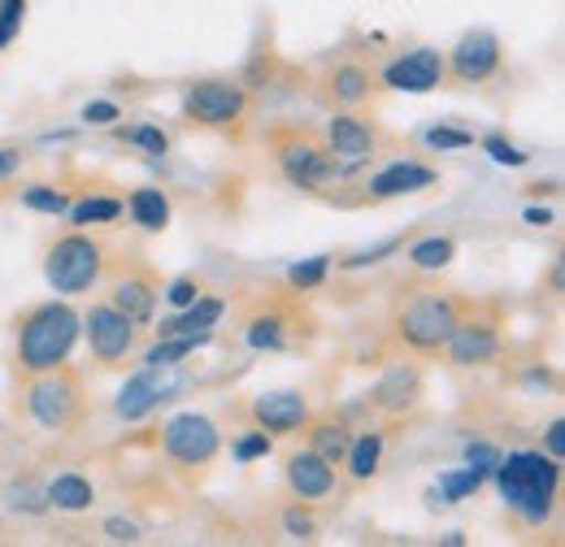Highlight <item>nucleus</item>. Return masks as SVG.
<instances>
[{
    "instance_id": "1",
    "label": "nucleus",
    "mask_w": 565,
    "mask_h": 547,
    "mask_svg": "<svg viewBox=\"0 0 565 547\" xmlns=\"http://www.w3.org/2000/svg\"><path fill=\"white\" fill-rule=\"evenodd\" d=\"M492 479L504 508H513L526 526H544L553 517L562 495V461H553L548 452H531V448H518L509 457L500 452Z\"/></svg>"
},
{
    "instance_id": "2",
    "label": "nucleus",
    "mask_w": 565,
    "mask_h": 547,
    "mask_svg": "<svg viewBox=\"0 0 565 547\" xmlns=\"http://www.w3.org/2000/svg\"><path fill=\"white\" fill-rule=\"evenodd\" d=\"M78 335H83V318L74 313V304H66V300L31 304L26 313H18L13 361H18V369L26 378L44 374V369H57V365L71 361Z\"/></svg>"
},
{
    "instance_id": "3",
    "label": "nucleus",
    "mask_w": 565,
    "mask_h": 547,
    "mask_svg": "<svg viewBox=\"0 0 565 547\" xmlns=\"http://www.w3.org/2000/svg\"><path fill=\"white\" fill-rule=\"evenodd\" d=\"M26 412L35 426L53 430V435H71L83 426L87 417V396H83V378L78 369L57 365V369H44V374H31L26 383Z\"/></svg>"
},
{
    "instance_id": "4",
    "label": "nucleus",
    "mask_w": 565,
    "mask_h": 547,
    "mask_svg": "<svg viewBox=\"0 0 565 547\" xmlns=\"http://www.w3.org/2000/svg\"><path fill=\"white\" fill-rule=\"evenodd\" d=\"M461 318V304L448 296V291H414L396 318H392V331H396V343L409 347V352H439L444 340L452 335Z\"/></svg>"
},
{
    "instance_id": "5",
    "label": "nucleus",
    "mask_w": 565,
    "mask_h": 547,
    "mask_svg": "<svg viewBox=\"0 0 565 547\" xmlns=\"http://www.w3.org/2000/svg\"><path fill=\"white\" fill-rule=\"evenodd\" d=\"M105 274V248L100 239H92L87 230L71 226L66 235H57L44 253V278L57 296H83L100 282Z\"/></svg>"
},
{
    "instance_id": "6",
    "label": "nucleus",
    "mask_w": 565,
    "mask_h": 547,
    "mask_svg": "<svg viewBox=\"0 0 565 547\" xmlns=\"http://www.w3.org/2000/svg\"><path fill=\"white\" fill-rule=\"evenodd\" d=\"M270 143H275V161H279L282 179H287L291 187L318 192V187H327L331 179H340V161L327 152V143H318L309 131H300V127L275 131Z\"/></svg>"
},
{
    "instance_id": "7",
    "label": "nucleus",
    "mask_w": 565,
    "mask_h": 547,
    "mask_svg": "<svg viewBox=\"0 0 565 547\" xmlns=\"http://www.w3.org/2000/svg\"><path fill=\"white\" fill-rule=\"evenodd\" d=\"M248 114V92L235 78H196L183 92V118L205 131H231Z\"/></svg>"
},
{
    "instance_id": "8",
    "label": "nucleus",
    "mask_w": 565,
    "mask_h": 547,
    "mask_svg": "<svg viewBox=\"0 0 565 547\" xmlns=\"http://www.w3.org/2000/svg\"><path fill=\"white\" fill-rule=\"evenodd\" d=\"M161 452L183 470H205L222 452V430H217V421L210 412H174L161 426Z\"/></svg>"
},
{
    "instance_id": "9",
    "label": "nucleus",
    "mask_w": 565,
    "mask_h": 547,
    "mask_svg": "<svg viewBox=\"0 0 565 547\" xmlns=\"http://www.w3.org/2000/svg\"><path fill=\"white\" fill-rule=\"evenodd\" d=\"M174 369H179V365H143L140 374H131V378L122 383L118 400H114L118 417H122V421H143V417H152L161 405L179 400L183 378H179Z\"/></svg>"
},
{
    "instance_id": "10",
    "label": "nucleus",
    "mask_w": 565,
    "mask_h": 547,
    "mask_svg": "<svg viewBox=\"0 0 565 547\" xmlns=\"http://www.w3.org/2000/svg\"><path fill=\"white\" fill-rule=\"evenodd\" d=\"M136 322L127 318V313H118L109 300H100V304H92L87 313H83V335H87V347H92V356H96V365H105V369H114V365H122L127 356H131V347H136Z\"/></svg>"
},
{
    "instance_id": "11",
    "label": "nucleus",
    "mask_w": 565,
    "mask_h": 547,
    "mask_svg": "<svg viewBox=\"0 0 565 547\" xmlns=\"http://www.w3.org/2000/svg\"><path fill=\"white\" fill-rule=\"evenodd\" d=\"M500 322L492 318H457V326H452V335L444 340L439 352H448V361L452 365H461V369H479V365H492L495 356H500Z\"/></svg>"
},
{
    "instance_id": "12",
    "label": "nucleus",
    "mask_w": 565,
    "mask_h": 547,
    "mask_svg": "<svg viewBox=\"0 0 565 547\" xmlns=\"http://www.w3.org/2000/svg\"><path fill=\"white\" fill-rule=\"evenodd\" d=\"M444 66L448 74L457 78V83H488L495 69L504 66V49H500V35L492 31H466L457 44H452V53L444 57Z\"/></svg>"
},
{
    "instance_id": "13",
    "label": "nucleus",
    "mask_w": 565,
    "mask_h": 547,
    "mask_svg": "<svg viewBox=\"0 0 565 547\" xmlns=\"http://www.w3.org/2000/svg\"><path fill=\"white\" fill-rule=\"evenodd\" d=\"M379 78H383V87H392V92L426 96V92H435V87L448 78V66H444V53H439V49H409L405 57L387 62Z\"/></svg>"
},
{
    "instance_id": "14",
    "label": "nucleus",
    "mask_w": 565,
    "mask_h": 547,
    "mask_svg": "<svg viewBox=\"0 0 565 547\" xmlns=\"http://www.w3.org/2000/svg\"><path fill=\"white\" fill-rule=\"evenodd\" d=\"M248 417H253V426H262L270 439H282V435H300V430L313 421V405H309L300 392H262V396H253Z\"/></svg>"
},
{
    "instance_id": "15",
    "label": "nucleus",
    "mask_w": 565,
    "mask_h": 547,
    "mask_svg": "<svg viewBox=\"0 0 565 547\" xmlns=\"http://www.w3.org/2000/svg\"><path fill=\"white\" fill-rule=\"evenodd\" d=\"M322 136H327L322 139V143H327V152H331L340 165H361V161H370V157L379 152V131H374V122L356 118L353 109L331 114Z\"/></svg>"
},
{
    "instance_id": "16",
    "label": "nucleus",
    "mask_w": 565,
    "mask_h": 547,
    "mask_svg": "<svg viewBox=\"0 0 565 547\" xmlns=\"http://www.w3.org/2000/svg\"><path fill=\"white\" fill-rule=\"evenodd\" d=\"M282 482L300 504H318V500L335 495V465L327 457H318L313 448H300L282 461Z\"/></svg>"
},
{
    "instance_id": "17",
    "label": "nucleus",
    "mask_w": 565,
    "mask_h": 547,
    "mask_svg": "<svg viewBox=\"0 0 565 547\" xmlns=\"http://www.w3.org/2000/svg\"><path fill=\"white\" fill-rule=\"evenodd\" d=\"M157 296H161V282H157V274L148 270V266L122 270L114 278V287H109V304H114L118 313H127L136 326H152V318H157Z\"/></svg>"
},
{
    "instance_id": "18",
    "label": "nucleus",
    "mask_w": 565,
    "mask_h": 547,
    "mask_svg": "<svg viewBox=\"0 0 565 547\" xmlns=\"http://www.w3.org/2000/svg\"><path fill=\"white\" fill-rule=\"evenodd\" d=\"M439 183V174L423 165V161H392V165H383L379 174H370V196L374 201H396V196H418L426 187H435Z\"/></svg>"
},
{
    "instance_id": "19",
    "label": "nucleus",
    "mask_w": 565,
    "mask_h": 547,
    "mask_svg": "<svg viewBox=\"0 0 565 547\" xmlns=\"http://www.w3.org/2000/svg\"><path fill=\"white\" fill-rule=\"evenodd\" d=\"M370 400H374V409L383 412H409L423 400V374H418V365H392L379 378V387H374Z\"/></svg>"
},
{
    "instance_id": "20",
    "label": "nucleus",
    "mask_w": 565,
    "mask_h": 547,
    "mask_svg": "<svg viewBox=\"0 0 565 547\" xmlns=\"http://www.w3.org/2000/svg\"><path fill=\"white\" fill-rule=\"evenodd\" d=\"M327 100L335 109H361L370 96H374V74L361 66V62H340V66L327 74Z\"/></svg>"
},
{
    "instance_id": "21",
    "label": "nucleus",
    "mask_w": 565,
    "mask_h": 547,
    "mask_svg": "<svg viewBox=\"0 0 565 547\" xmlns=\"http://www.w3.org/2000/svg\"><path fill=\"white\" fill-rule=\"evenodd\" d=\"M222 313H226V300L222 296H196L192 304H183V309H174L161 326H157V335H196V331H213L217 322H222Z\"/></svg>"
},
{
    "instance_id": "22",
    "label": "nucleus",
    "mask_w": 565,
    "mask_h": 547,
    "mask_svg": "<svg viewBox=\"0 0 565 547\" xmlns=\"http://www.w3.org/2000/svg\"><path fill=\"white\" fill-rule=\"evenodd\" d=\"M127 213H131V222L148 230V235H161L166 226H170V217H174V208H170V196L161 192V187H136L127 201Z\"/></svg>"
},
{
    "instance_id": "23",
    "label": "nucleus",
    "mask_w": 565,
    "mask_h": 547,
    "mask_svg": "<svg viewBox=\"0 0 565 547\" xmlns=\"http://www.w3.org/2000/svg\"><path fill=\"white\" fill-rule=\"evenodd\" d=\"M44 500L57 513H87L96 504V486L83 479V474H57V479L44 486Z\"/></svg>"
},
{
    "instance_id": "24",
    "label": "nucleus",
    "mask_w": 565,
    "mask_h": 547,
    "mask_svg": "<svg viewBox=\"0 0 565 547\" xmlns=\"http://www.w3.org/2000/svg\"><path fill=\"white\" fill-rule=\"evenodd\" d=\"M340 465H349V479L353 482L374 479L379 465H383V430H361V435H353V443H349V452H344Z\"/></svg>"
},
{
    "instance_id": "25",
    "label": "nucleus",
    "mask_w": 565,
    "mask_h": 547,
    "mask_svg": "<svg viewBox=\"0 0 565 547\" xmlns=\"http://www.w3.org/2000/svg\"><path fill=\"white\" fill-rule=\"evenodd\" d=\"M127 213V205L118 201V196H105V192H92V196H78L71 201L66 208V222L78 226V230H87V226H109V222H118Z\"/></svg>"
},
{
    "instance_id": "26",
    "label": "nucleus",
    "mask_w": 565,
    "mask_h": 547,
    "mask_svg": "<svg viewBox=\"0 0 565 547\" xmlns=\"http://www.w3.org/2000/svg\"><path fill=\"white\" fill-rule=\"evenodd\" d=\"M213 331H196V335H157V343L143 352V365H183L188 356H196Z\"/></svg>"
},
{
    "instance_id": "27",
    "label": "nucleus",
    "mask_w": 565,
    "mask_h": 547,
    "mask_svg": "<svg viewBox=\"0 0 565 547\" xmlns=\"http://www.w3.org/2000/svg\"><path fill=\"white\" fill-rule=\"evenodd\" d=\"M405 257H409L414 270L439 274L452 266V257H457V239H452V235H426V239H418V244L405 248Z\"/></svg>"
},
{
    "instance_id": "28",
    "label": "nucleus",
    "mask_w": 565,
    "mask_h": 547,
    "mask_svg": "<svg viewBox=\"0 0 565 547\" xmlns=\"http://www.w3.org/2000/svg\"><path fill=\"white\" fill-rule=\"evenodd\" d=\"M309 430V448L318 452V457H327L331 465H340L344 461V452H349V443H353V430L344 426V421H309L305 426Z\"/></svg>"
},
{
    "instance_id": "29",
    "label": "nucleus",
    "mask_w": 565,
    "mask_h": 547,
    "mask_svg": "<svg viewBox=\"0 0 565 547\" xmlns=\"http://www.w3.org/2000/svg\"><path fill=\"white\" fill-rule=\"evenodd\" d=\"M244 340H248V347H257V352H279V347H287V322H282L279 313L248 318Z\"/></svg>"
},
{
    "instance_id": "30",
    "label": "nucleus",
    "mask_w": 565,
    "mask_h": 547,
    "mask_svg": "<svg viewBox=\"0 0 565 547\" xmlns=\"http://www.w3.org/2000/svg\"><path fill=\"white\" fill-rule=\"evenodd\" d=\"M483 479H488V474H479V470L461 465V470H448V474H439V486H435L430 495H439L444 504H461V500L479 495V486H483Z\"/></svg>"
},
{
    "instance_id": "31",
    "label": "nucleus",
    "mask_w": 565,
    "mask_h": 547,
    "mask_svg": "<svg viewBox=\"0 0 565 547\" xmlns=\"http://www.w3.org/2000/svg\"><path fill=\"white\" fill-rule=\"evenodd\" d=\"M22 208L44 213V217H66L71 196H66L62 187H53V183H35V187H26V192H22Z\"/></svg>"
},
{
    "instance_id": "32",
    "label": "nucleus",
    "mask_w": 565,
    "mask_h": 547,
    "mask_svg": "<svg viewBox=\"0 0 565 547\" xmlns=\"http://www.w3.org/2000/svg\"><path fill=\"white\" fill-rule=\"evenodd\" d=\"M118 139H122V143H131V148H140V152H148V157H166V152H170V136H166L161 127H152V122L122 127Z\"/></svg>"
},
{
    "instance_id": "33",
    "label": "nucleus",
    "mask_w": 565,
    "mask_h": 547,
    "mask_svg": "<svg viewBox=\"0 0 565 547\" xmlns=\"http://www.w3.org/2000/svg\"><path fill=\"white\" fill-rule=\"evenodd\" d=\"M396 253H405V235H392V239H383V244H374V248H361L353 257H344L340 270H370V266H383V261L396 257Z\"/></svg>"
},
{
    "instance_id": "34",
    "label": "nucleus",
    "mask_w": 565,
    "mask_h": 547,
    "mask_svg": "<svg viewBox=\"0 0 565 547\" xmlns=\"http://www.w3.org/2000/svg\"><path fill=\"white\" fill-rule=\"evenodd\" d=\"M327 274H331V257H305V261H296V266L287 270V282H291L296 291H318V287L327 282Z\"/></svg>"
},
{
    "instance_id": "35",
    "label": "nucleus",
    "mask_w": 565,
    "mask_h": 547,
    "mask_svg": "<svg viewBox=\"0 0 565 547\" xmlns=\"http://www.w3.org/2000/svg\"><path fill=\"white\" fill-rule=\"evenodd\" d=\"M270 452H275V439H270L262 426L244 430V435L231 443V457H235L239 465H248V461H262V457H270Z\"/></svg>"
},
{
    "instance_id": "36",
    "label": "nucleus",
    "mask_w": 565,
    "mask_h": 547,
    "mask_svg": "<svg viewBox=\"0 0 565 547\" xmlns=\"http://www.w3.org/2000/svg\"><path fill=\"white\" fill-rule=\"evenodd\" d=\"M282 535H287V539H296V544L318 539V522H313V513H309V508H300V500L282 513Z\"/></svg>"
},
{
    "instance_id": "37",
    "label": "nucleus",
    "mask_w": 565,
    "mask_h": 547,
    "mask_svg": "<svg viewBox=\"0 0 565 547\" xmlns=\"http://www.w3.org/2000/svg\"><path fill=\"white\" fill-rule=\"evenodd\" d=\"M26 22V0H0V53L13 49V40L22 35Z\"/></svg>"
},
{
    "instance_id": "38",
    "label": "nucleus",
    "mask_w": 565,
    "mask_h": 547,
    "mask_svg": "<svg viewBox=\"0 0 565 547\" xmlns=\"http://www.w3.org/2000/svg\"><path fill=\"white\" fill-rule=\"evenodd\" d=\"M423 139H426V148H435V152H466L470 143H475V136L470 131H457V127H426L423 131Z\"/></svg>"
},
{
    "instance_id": "39",
    "label": "nucleus",
    "mask_w": 565,
    "mask_h": 547,
    "mask_svg": "<svg viewBox=\"0 0 565 547\" xmlns=\"http://www.w3.org/2000/svg\"><path fill=\"white\" fill-rule=\"evenodd\" d=\"M483 152L492 157L495 165H509V170H522V165L531 161V152H522L513 139H504V136H483Z\"/></svg>"
},
{
    "instance_id": "40",
    "label": "nucleus",
    "mask_w": 565,
    "mask_h": 547,
    "mask_svg": "<svg viewBox=\"0 0 565 547\" xmlns=\"http://www.w3.org/2000/svg\"><path fill=\"white\" fill-rule=\"evenodd\" d=\"M118 118H122L118 100H87L83 105V122L87 127H118Z\"/></svg>"
},
{
    "instance_id": "41",
    "label": "nucleus",
    "mask_w": 565,
    "mask_h": 547,
    "mask_svg": "<svg viewBox=\"0 0 565 547\" xmlns=\"http://www.w3.org/2000/svg\"><path fill=\"white\" fill-rule=\"evenodd\" d=\"M9 508H18V513H49V500H44V491H35L26 482V486H9Z\"/></svg>"
},
{
    "instance_id": "42",
    "label": "nucleus",
    "mask_w": 565,
    "mask_h": 547,
    "mask_svg": "<svg viewBox=\"0 0 565 547\" xmlns=\"http://www.w3.org/2000/svg\"><path fill=\"white\" fill-rule=\"evenodd\" d=\"M166 300H170V309H183V304H192L196 296H201V278H192V274H183V278H174L166 291H161Z\"/></svg>"
},
{
    "instance_id": "43",
    "label": "nucleus",
    "mask_w": 565,
    "mask_h": 547,
    "mask_svg": "<svg viewBox=\"0 0 565 547\" xmlns=\"http://www.w3.org/2000/svg\"><path fill=\"white\" fill-rule=\"evenodd\" d=\"M495 461H500V448H495V443H470V448H466V465L479 470V474H492Z\"/></svg>"
},
{
    "instance_id": "44",
    "label": "nucleus",
    "mask_w": 565,
    "mask_h": 547,
    "mask_svg": "<svg viewBox=\"0 0 565 547\" xmlns=\"http://www.w3.org/2000/svg\"><path fill=\"white\" fill-rule=\"evenodd\" d=\"M100 530H105V539H109V544H140V535H143L140 526H136V522H127V517H109Z\"/></svg>"
},
{
    "instance_id": "45",
    "label": "nucleus",
    "mask_w": 565,
    "mask_h": 547,
    "mask_svg": "<svg viewBox=\"0 0 565 547\" xmlns=\"http://www.w3.org/2000/svg\"><path fill=\"white\" fill-rule=\"evenodd\" d=\"M22 170V148H0V183H9Z\"/></svg>"
},
{
    "instance_id": "46",
    "label": "nucleus",
    "mask_w": 565,
    "mask_h": 547,
    "mask_svg": "<svg viewBox=\"0 0 565 547\" xmlns=\"http://www.w3.org/2000/svg\"><path fill=\"white\" fill-rule=\"evenodd\" d=\"M544 443H548V457H553V461H562L565 457V421L562 417L548 426V439H544Z\"/></svg>"
},
{
    "instance_id": "47",
    "label": "nucleus",
    "mask_w": 565,
    "mask_h": 547,
    "mask_svg": "<svg viewBox=\"0 0 565 547\" xmlns=\"http://www.w3.org/2000/svg\"><path fill=\"white\" fill-rule=\"evenodd\" d=\"M522 217H526V226H553V222H557V217H553V208H540V205H531Z\"/></svg>"
}]
</instances>
